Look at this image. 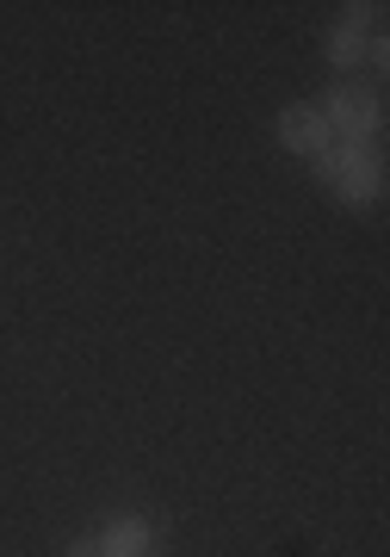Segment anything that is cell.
I'll use <instances>...</instances> for the list:
<instances>
[{
	"mask_svg": "<svg viewBox=\"0 0 390 557\" xmlns=\"http://www.w3.org/2000/svg\"><path fill=\"white\" fill-rule=\"evenodd\" d=\"M62 557H106V552H99V539H75V545H69Z\"/></svg>",
	"mask_w": 390,
	"mask_h": 557,
	"instance_id": "cell-5",
	"label": "cell"
},
{
	"mask_svg": "<svg viewBox=\"0 0 390 557\" xmlns=\"http://www.w3.org/2000/svg\"><path fill=\"white\" fill-rule=\"evenodd\" d=\"M316 112H322V124H329V137L353 143V149H371V137L385 131V100H378L371 87H334Z\"/></svg>",
	"mask_w": 390,
	"mask_h": 557,
	"instance_id": "cell-2",
	"label": "cell"
},
{
	"mask_svg": "<svg viewBox=\"0 0 390 557\" xmlns=\"http://www.w3.org/2000/svg\"><path fill=\"white\" fill-rule=\"evenodd\" d=\"M279 143L292 149V156H304V161H316L322 149H329V124H322V112L316 106H304V100H292L285 112H279Z\"/></svg>",
	"mask_w": 390,
	"mask_h": 557,
	"instance_id": "cell-3",
	"label": "cell"
},
{
	"mask_svg": "<svg viewBox=\"0 0 390 557\" xmlns=\"http://www.w3.org/2000/svg\"><path fill=\"white\" fill-rule=\"evenodd\" d=\"M310 168H316L322 186H334V199H341V205H378V199H385V161L371 156V149L329 143Z\"/></svg>",
	"mask_w": 390,
	"mask_h": 557,
	"instance_id": "cell-1",
	"label": "cell"
},
{
	"mask_svg": "<svg viewBox=\"0 0 390 557\" xmlns=\"http://www.w3.org/2000/svg\"><path fill=\"white\" fill-rule=\"evenodd\" d=\"M99 552L106 557H156V527L137 520V515H124V520H112V527L99 533Z\"/></svg>",
	"mask_w": 390,
	"mask_h": 557,
	"instance_id": "cell-4",
	"label": "cell"
}]
</instances>
